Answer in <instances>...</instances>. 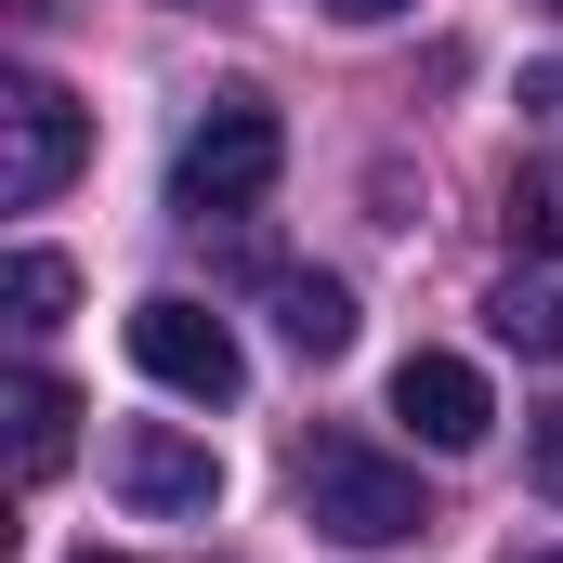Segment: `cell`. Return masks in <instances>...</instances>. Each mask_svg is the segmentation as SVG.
Segmentation results:
<instances>
[{
	"instance_id": "16",
	"label": "cell",
	"mask_w": 563,
	"mask_h": 563,
	"mask_svg": "<svg viewBox=\"0 0 563 563\" xmlns=\"http://www.w3.org/2000/svg\"><path fill=\"white\" fill-rule=\"evenodd\" d=\"M26 13H53V0H26Z\"/></svg>"
},
{
	"instance_id": "12",
	"label": "cell",
	"mask_w": 563,
	"mask_h": 563,
	"mask_svg": "<svg viewBox=\"0 0 563 563\" xmlns=\"http://www.w3.org/2000/svg\"><path fill=\"white\" fill-rule=\"evenodd\" d=\"M525 106H538V119H563V66H525Z\"/></svg>"
},
{
	"instance_id": "11",
	"label": "cell",
	"mask_w": 563,
	"mask_h": 563,
	"mask_svg": "<svg viewBox=\"0 0 563 563\" xmlns=\"http://www.w3.org/2000/svg\"><path fill=\"white\" fill-rule=\"evenodd\" d=\"M525 459H538V485L563 498V407H538V420H525Z\"/></svg>"
},
{
	"instance_id": "3",
	"label": "cell",
	"mask_w": 563,
	"mask_h": 563,
	"mask_svg": "<svg viewBox=\"0 0 563 563\" xmlns=\"http://www.w3.org/2000/svg\"><path fill=\"white\" fill-rule=\"evenodd\" d=\"M132 367L157 394H184V407H236L250 394V354H236V328L210 314V301H184V288H157L132 314Z\"/></svg>"
},
{
	"instance_id": "8",
	"label": "cell",
	"mask_w": 563,
	"mask_h": 563,
	"mask_svg": "<svg viewBox=\"0 0 563 563\" xmlns=\"http://www.w3.org/2000/svg\"><path fill=\"white\" fill-rule=\"evenodd\" d=\"M485 314H498V341H511V354H551V367H563V250H525V263L498 276Z\"/></svg>"
},
{
	"instance_id": "10",
	"label": "cell",
	"mask_w": 563,
	"mask_h": 563,
	"mask_svg": "<svg viewBox=\"0 0 563 563\" xmlns=\"http://www.w3.org/2000/svg\"><path fill=\"white\" fill-rule=\"evenodd\" d=\"M66 301H79V276H66L53 250H13V263H0V314H13V328H66Z\"/></svg>"
},
{
	"instance_id": "17",
	"label": "cell",
	"mask_w": 563,
	"mask_h": 563,
	"mask_svg": "<svg viewBox=\"0 0 563 563\" xmlns=\"http://www.w3.org/2000/svg\"><path fill=\"white\" fill-rule=\"evenodd\" d=\"M551 13H563V0H551Z\"/></svg>"
},
{
	"instance_id": "15",
	"label": "cell",
	"mask_w": 563,
	"mask_h": 563,
	"mask_svg": "<svg viewBox=\"0 0 563 563\" xmlns=\"http://www.w3.org/2000/svg\"><path fill=\"white\" fill-rule=\"evenodd\" d=\"M525 563H563V551H525Z\"/></svg>"
},
{
	"instance_id": "1",
	"label": "cell",
	"mask_w": 563,
	"mask_h": 563,
	"mask_svg": "<svg viewBox=\"0 0 563 563\" xmlns=\"http://www.w3.org/2000/svg\"><path fill=\"white\" fill-rule=\"evenodd\" d=\"M288 485H301V525L314 538H341V551H394V538H420V472L394 459V445H367V432H301L288 445Z\"/></svg>"
},
{
	"instance_id": "2",
	"label": "cell",
	"mask_w": 563,
	"mask_h": 563,
	"mask_svg": "<svg viewBox=\"0 0 563 563\" xmlns=\"http://www.w3.org/2000/svg\"><path fill=\"white\" fill-rule=\"evenodd\" d=\"M276 170H288V119L263 92H210V119L170 157V210H184V223H250V210L276 197Z\"/></svg>"
},
{
	"instance_id": "9",
	"label": "cell",
	"mask_w": 563,
	"mask_h": 563,
	"mask_svg": "<svg viewBox=\"0 0 563 563\" xmlns=\"http://www.w3.org/2000/svg\"><path fill=\"white\" fill-rule=\"evenodd\" d=\"M263 301H276V341L301 354V367H328V354H354V288H341V276H276Z\"/></svg>"
},
{
	"instance_id": "7",
	"label": "cell",
	"mask_w": 563,
	"mask_h": 563,
	"mask_svg": "<svg viewBox=\"0 0 563 563\" xmlns=\"http://www.w3.org/2000/svg\"><path fill=\"white\" fill-rule=\"evenodd\" d=\"M0 420H13V485H53V472H66V445H79V394H66L53 367H13V380H0Z\"/></svg>"
},
{
	"instance_id": "4",
	"label": "cell",
	"mask_w": 563,
	"mask_h": 563,
	"mask_svg": "<svg viewBox=\"0 0 563 563\" xmlns=\"http://www.w3.org/2000/svg\"><path fill=\"white\" fill-rule=\"evenodd\" d=\"M92 157V119L53 79H0V210H53Z\"/></svg>"
},
{
	"instance_id": "14",
	"label": "cell",
	"mask_w": 563,
	"mask_h": 563,
	"mask_svg": "<svg viewBox=\"0 0 563 563\" xmlns=\"http://www.w3.org/2000/svg\"><path fill=\"white\" fill-rule=\"evenodd\" d=\"M79 563H119V551H79Z\"/></svg>"
},
{
	"instance_id": "6",
	"label": "cell",
	"mask_w": 563,
	"mask_h": 563,
	"mask_svg": "<svg viewBox=\"0 0 563 563\" xmlns=\"http://www.w3.org/2000/svg\"><path fill=\"white\" fill-rule=\"evenodd\" d=\"M394 420L420 432L432 459H472V445L498 432V394H485L472 354H407V367H394Z\"/></svg>"
},
{
	"instance_id": "13",
	"label": "cell",
	"mask_w": 563,
	"mask_h": 563,
	"mask_svg": "<svg viewBox=\"0 0 563 563\" xmlns=\"http://www.w3.org/2000/svg\"><path fill=\"white\" fill-rule=\"evenodd\" d=\"M328 13H341V26H394L407 0H328Z\"/></svg>"
},
{
	"instance_id": "5",
	"label": "cell",
	"mask_w": 563,
	"mask_h": 563,
	"mask_svg": "<svg viewBox=\"0 0 563 563\" xmlns=\"http://www.w3.org/2000/svg\"><path fill=\"white\" fill-rule=\"evenodd\" d=\"M106 485L132 498L144 525H197V511H223V459H210L184 420H132L119 445H106Z\"/></svg>"
}]
</instances>
